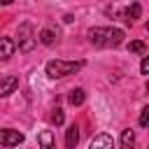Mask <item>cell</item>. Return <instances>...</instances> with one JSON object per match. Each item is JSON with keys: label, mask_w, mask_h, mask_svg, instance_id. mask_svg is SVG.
<instances>
[{"label": "cell", "mask_w": 149, "mask_h": 149, "mask_svg": "<svg viewBox=\"0 0 149 149\" xmlns=\"http://www.w3.org/2000/svg\"><path fill=\"white\" fill-rule=\"evenodd\" d=\"M88 42L95 47H119L123 42V30L121 28H91Z\"/></svg>", "instance_id": "obj_1"}, {"label": "cell", "mask_w": 149, "mask_h": 149, "mask_svg": "<svg viewBox=\"0 0 149 149\" xmlns=\"http://www.w3.org/2000/svg\"><path fill=\"white\" fill-rule=\"evenodd\" d=\"M56 40H58V37H56V33H54L51 28H42V30H40V42H42L44 47H51Z\"/></svg>", "instance_id": "obj_13"}, {"label": "cell", "mask_w": 149, "mask_h": 149, "mask_svg": "<svg viewBox=\"0 0 149 149\" xmlns=\"http://www.w3.org/2000/svg\"><path fill=\"white\" fill-rule=\"evenodd\" d=\"M147 33H149V23H147Z\"/></svg>", "instance_id": "obj_19"}, {"label": "cell", "mask_w": 149, "mask_h": 149, "mask_svg": "<svg viewBox=\"0 0 149 149\" xmlns=\"http://www.w3.org/2000/svg\"><path fill=\"white\" fill-rule=\"evenodd\" d=\"M121 149H135V130L133 128L121 130Z\"/></svg>", "instance_id": "obj_11"}, {"label": "cell", "mask_w": 149, "mask_h": 149, "mask_svg": "<svg viewBox=\"0 0 149 149\" xmlns=\"http://www.w3.org/2000/svg\"><path fill=\"white\" fill-rule=\"evenodd\" d=\"M140 126H142V128L149 126V107H144V109L140 112Z\"/></svg>", "instance_id": "obj_16"}, {"label": "cell", "mask_w": 149, "mask_h": 149, "mask_svg": "<svg viewBox=\"0 0 149 149\" xmlns=\"http://www.w3.org/2000/svg\"><path fill=\"white\" fill-rule=\"evenodd\" d=\"M140 14H142V5L140 2H130L126 7V12H123V21L126 23H133L135 19H140Z\"/></svg>", "instance_id": "obj_8"}, {"label": "cell", "mask_w": 149, "mask_h": 149, "mask_svg": "<svg viewBox=\"0 0 149 149\" xmlns=\"http://www.w3.org/2000/svg\"><path fill=\"white\" fill-rule=\"evenodd\" d=\"M14 88H19V77H14V74H5V77L0 79V95L7 98Z\"/></svg>", "instance_id": "obj_5"}, {"label": "cell", "mask_w": 149, "mask_h": 149, "mask_svg": "<svg viewBox=\"0 0 149 149\" xmlns=\"http://www.w3.org/2000/svg\"><path fill=\"white\" fill-rule=\"evenodd\" d=\"M37 142H40L42 149H56V140H54V133L51 130H40Z\"/></svg>", "instance_id": "obj_10"}, {"label": "cell", "mask_w": 149, "mask_h": 149, "mask_svg": "<svg viewBox=\"0 0 149 149\" xmlns=\"http://www.w3.org/2000/svg\"><path fill=\"white\" fill-rule=\"evenodd\" d=\"M147 91H149V81H147Z\"/></svg>", "instance_id": "obj_20"}, {"label": "cell", "mask_w": 149, "mask_h": 149, "mask_svg": "<svg viewBox=\"0 0 149 149\" xmlns=\"http://www.w3.org/2000/svg\"><path fill=\"white\" fill-rule=\"evenodd\" d=\"M0 2H2V5H12V0H0Z\"/></svg>", "instance_id": "obj_18"}, {"label": "cell", "mask_w": 149, "mask_h": 149, "mask_svg": "<svg viewBox=\"0 0 149 149\" xmlns=\"http://www.w3.org/2000/svg\"><path fill=\"white\" fill-rule=\"evenodd\" d=\"M16 49H19V47H16V42H14L12 37H2V40H0V58H2V61H9Z\"/></svg>", "instance_id": "obj_7"}, {"label": "cell", "mask_w": 149, "mask_h": 149, "mask_svg": "<svg viewBox=\"0 0 149 149\" xmlns=\"http://www.w3.org/2000/svg\"><path fill=\"white\" fill-rule=\"evenodd\" d=\"M40 35L35 33V28L30 23H21L19 26V33H16V47L19 51H33V47L37 44Z\"/></svg>", "instance_id": "obj_3"}, {"label": "cell", "mask_w": 149, "mask_h": 149, "mask_svg": "<svg viewBox=\"0 0 149 149\" xmlns=\"http://www.w3.org/2000/svg\"><path fill=\"white\" fill-rule=\"evenodd\" d=\"M63 119H65V114H63V109H61V107H56V109H51V123H56V126H61V123H63Z\"/></svg>", "instance_id": "obj_15"}, {"label": "cell", "mask_w": 149, "mask_h": 149, "mask_svg": "<svg viewBox=\"0 0 149 149\" xmlns=\"http://www.w3.org/2000/svg\"><path fill=\"white\" fill-rule=\"evenodd\" d=\"M128 51H133V54H144V51H147V44L140 42V40H135V42L128 44Z\"/></svg>", "instance_id": "obj_14"}, {"label": "cell", "mask_w": 149, "mask_h": 149, "mask_svg": "<svg viewBox=\"0 0 149 149\" xmlns=\"http://www.w3.org/2000/svg\"><path fill=\"white\" fill-rule=\"evenodd\" d=\"M140 72H142V74H149V56L142 58V63H140Z\"/></svg>", "instance_id": "obj_17"}, {"label": "cell", "mask_w": 149, "mask_h": 149, "mask_svg": "<svg viewBox=\"0 0 149 149\" xmlns=\"http://www.w3.org/2000/svg\"><path fill=\"white\" fill-rule=\"evenodd\" d=\"M77 142H79V128H77V123H72V126H68V130H65V147H68V149H74Z\"/></svg>", "instance_id": "obj_9"}, {"label": "cell", "mask_w": 149, "mask_h": 149, "mask_svg": "<svg viewBox=\"0 0 149 149\" xmlns=\"http://www.w3.org/2000/svg\"><path fill=\"white\" fill-rule=\"evenodd\" d=\"M84 68V61H63V58H54V61H49L47 63V74L51 77V79H63V77H68V74H74V72H79Z\"/></svg>", "instance_id": "obj_2"}, {"label": "cell", "mask_w": 149, "mask_h": 149, "mask_svg": "<svg viewBox=\"0 0 149 149\" xmlns=\"http://www.w3.org/2000/svg\"><path fill=\"white\" fill-rule=\"evenodd\" d=\"M88 149H114V140H112V135L100 133V135H95V137L91 140Z\"/></svg>", "instance_id": "obj_6"}, {"label": "cell", "mask_w": 149, "mask_h": 149, "mask_svg": "<svg viewBox=\"0 0 149 149\" xmlns=\"http://www.w3.org/2000/svg\"><path fill=\"white\" fill-rule=\"evenodd\" d=\"M84 100H86V93H84V88H72V91H70V95H68V102H70L72 107H79V105H84Z\"/></svg>", "instance_id": "obj_12"}, {"label": "cell", "mask_w": 149, "mask_h": 149, "mask_svg": "<svg viewBox=\"0 0 149 149\" xmlns=\"http://www.w3.org/2000/svg\"><path fill=\"white\" fill-rule=\"evenodd\" d=\"M23 142V133L14 130V128H5L0 130V144L2 147H19Z\"/></svg>", "instance_id": "obj_4"}]
</instances>
